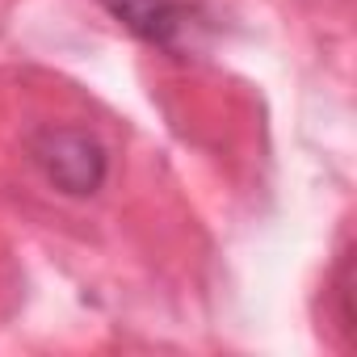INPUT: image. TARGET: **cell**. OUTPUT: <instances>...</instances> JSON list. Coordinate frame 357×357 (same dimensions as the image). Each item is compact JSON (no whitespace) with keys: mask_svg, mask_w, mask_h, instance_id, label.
Listing matches in <instances>:
<instances>
[{"mask_svg":"<svg viewBox=\"0 0 357 357\" xmlns=\"http://www.w3.org/2000/svg\"><path fill=\"white\" fill-rule=\"evenodd\" d=\"M30 160L47 181L68 198H89L105 185L109 155L105 143L80 126H43L30 139Z\"/></svg>","mask_w":357,"mask_h":357,"instance_id":"6da1fadb","label":"cell"},{"mask_svg":"<svg viewBox=\"0 0 357 357\" xmlns=\"http://www.w3.org/2000/svg\"><path fill=\"white\" fill-rule=\"evenodd\" d=\"M97 5L139 43L155 51H176L190 30V5L185 0H97Z\"/></svg>","mask_w":357,"mask_h":357,"instance_id":"7a4b0ae2","label":"cell"}]
</instances>
